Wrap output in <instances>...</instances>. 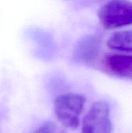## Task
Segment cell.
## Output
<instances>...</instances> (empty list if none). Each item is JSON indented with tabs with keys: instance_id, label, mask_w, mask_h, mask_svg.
I'll use <instances>...</instances> for the list:
<instances>
[{
	"instance_id": "5",
	"label": "cell",
	"mask_w": 132,
	"mask_h": 133,
	"mask_svg": "<svg viewBox=\"0 0 132 133\" xmlns=\"http://www.w3.org/2000/svg\"><path fill=\"white\" fill-rule=\"evenodd\" d=\"M100 41L95 36H87L81 40L76 48L75 58L82 63H93L99 54Z\"/></svg>"
},
{
	"instance_id": "8",
	"label": "cell",
	"mask_w": 132,
	"mask_h": 133,
	"mask_svg": "<svg viewBox=\"0 0 132 133\" xmlns=\"http://www.w3.org/2000/svg\"><path fill=\"white\" fill-rule=\"evenodd\" d=\"M61 133H63V132H61Z\"/></svg>"
},
{
	"instance_id": "1",
	"label": "cell",
	"mask_w": 132,
	"mask_h": 133,
	"mask_svg": "<svg viewBox=\"0 0 132 133\" xmlns=\"http://www.w3.org/2000/svg\"><path fill=\"white\" fill-rule=\"evenodd\" d=\"M86 97L75 93L58 96L54 102V109L58 120L65 128L77 129L80 124V115L86 104Z\"/></svg>"
},
{
	"instance_id": "2",
	"label": "cell",
	"mask_w": 132,
	"mask_h": 133,
	"mask_svg": "<svg viewBox=\"0 0 132 133\" xmlns=\"http://www.w3.org/2000/svg\"><path fill=\"white\" fill-rule=\"evenodd\" d=\"M98 18L107 30L132 25V2L129 0H109L99 9Z\"/></svg>"
},
{
	"instance_id": "6",
	"label": "cell",
	"mask_w": 132,
	"mask_h": 133,
	"mask_svg": "<svg viewBox=\"0 0 132 133\" xmlns=\"http://www.w3.org/2000/svg\"><path fill=\"white\" fill-rule=\"evenodd\" d=\"M107 45L111 50L132 53V30H122L113 34L108 39Z\"/></svg>"
},
{
	"instance_id": "4",
	"label": "cell",
	"mask_w": 132,
	"mask_h": 133,
	"mask_svg": "<svg viewBox=\"0 0 132 133\" xmlns=\"http://www.w3.org/2000/svg\"><path fill=\"white\" fill-rule=\"evenodd\" d=\"M101 66L109 75L132 80V55L107 54L103 58Z\"/></svg>"
},
{
	"instance_id": "7",
	"label": "cell",
	"mask_w": 132,
	"mask_h": 133,
	"mask_svg": "<svg viewBox=\"0 0 132 133\" xmlns=\"http://www.w3.org/2000/svg\"><path fill=\"white\" fill-rule=\"evenodd\" d=\"M55 123L52 122H46L37 128L32 133H61Z\"/></svg>"
},
{
	"instance_id": "3",
	"label": "cell",
	"mask_w": 132,
	"mask_h": 133,
	"mask_svg": "<svg viewBox=\"0 0 132 133\" xmlns=\"http://www.w3.org/2000/svg\"><path fill=\"white\" fill-rule=\"evenodd\" d=\"M112 130L109 104L105 101L95 102L82 119V133H111Z\"/></svg>"
}]
</instances>
